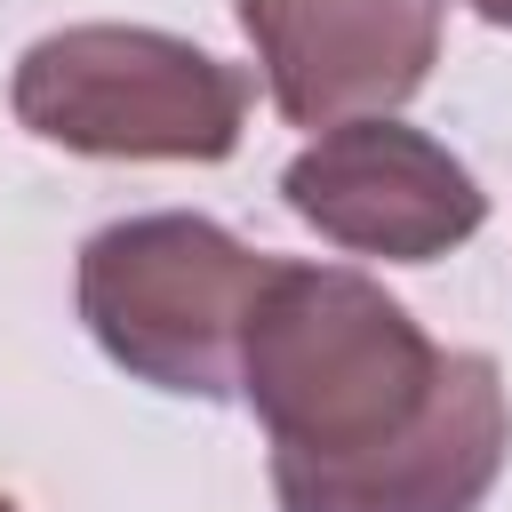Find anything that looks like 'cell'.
I'll return each instance as SVG.
<instances>
[{"label":"cell","mask_w":512,"mask_h":512,"mask_svg":"<svg viewBox=\"0 0 512 512\" xmlns=\"http://www.w3.org/2000/svg\"><path fill=\"white\" fill-rule=\"evenodd\" d=\"M440 368L448 352L408 320V304L344 264H272L240 328V400L272 432V456L296 464L400 440L432 408Z\"/></svg>","instance_id":"cell-1"},{"label":"cell","mask_w":512,"mask_h":512,"mask_svg":"<svg viewBox=\"0 0 512 512\" xmlns=\"http://www.w3.org/2000/svg\"><path fill=\"white\" fill-rule=\"evenodd\" d=\"M272 280V256L232 240L216 216L160 208L120 216L80 248V320L112 368L176 400L240 392V328Z\"/></svg>","instance_id":"cell-2"},{"label":"cell","mask_w":512,"mask_h":512,"mask_svg":"<svg viewBox=\"0 0 512 512\" xmlns=\"http://www.w3.org/2000/svg\"><path fill=\"white\" fill-rule=\"evenodd\" d=\"M16 120L88 160H224L248 128V80L152 24H64L16 56Z\"/></svg>","instance_id":"cell-3"},{"label":"cell","mask_w":512,"mask_h":512,"mask_svg":"<svg viewBox=\"0 0 512 512\" xmlns=\"http://www.w3.org/2000/svg\"><path fill=\"white\" fill-rule=\"evenodd\" d=\"M280 192L320 240L384 264H432L488 224V192L472 184V168L392 112L320 128L288 160Z\"/></svg>","instance_id":"cell-4"},{"label":"cell","mask_w":512,"mask_h":512,"mask_svg":"<svg viewBox=\"0 0 512 512\" xmlns=\"http://www.w3.org/2000/svg\"><path fill=\"white\" fill-rule=\"evenodd\" d=\"M504 456H512L504 368L488 352H448L432 408L400 440L336 464L272 456V496L280 512H480Z\"/></svg>","instance_id":"cell-5"},{"label":"cell","mask_w":512,"mask_h":512,"mask_svg":"<svg viewBox=\"0 0 512 512\" xmlns=\"http://www.w3.org/2000/svg\"><path fill=\"white\" fill-rule=\"evenodd\" d=\"M280 120L344 128L408 104L440 64V0H240Z\"/></svg>","instance_id":"cell-6"},{"label":"cell","mask_w":512,"mask_h":512,"mask_svg":"<svg viewBox=\"0 0 512 512\" xmlns=\"http://www.w3.org/2000/svg\"><path fill=\"white\" fill-rule=\"evenodd\" d=\"M464 8H472L480 24H512V0H464Z\"/></svg>","instance_id":"cell-7"},{"label":"cell","mask_w":512,"mask_h":512,"mask_svg":"<svg viewBox=\"0 0 512 512\" xmlns=\"http://www.w3.org/2000/svg\"><path fill=\"white\" fill-rule=\"evenodd\" d=\"M0 512H24V504H8V496H0Z\"/></svg>","instance_id":"cell-8"}]
</instances>
